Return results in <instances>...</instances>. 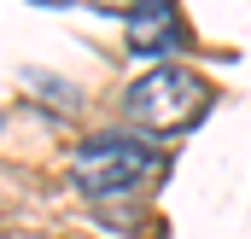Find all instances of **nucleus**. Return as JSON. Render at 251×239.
<instances>
[{"instance_id": "f257e3e1", "label": "nucleus", "mask_w": 251, "mask_h": 239, "mask_svg": "<svg viewBox=\"0 0 251 239\" xmlns=\"http://www.w3.org/2000/svg\"><path fill=\"white\" fill-rule=\"evenodd\" d=\"M158 169V152L152 140L140 134H88L76 152H70V181L88 192V198H123L140 181Z\"/></svg>"}, {"instance_id": "f03ea898", "label": "nucleus", "mask_w": 251, "mask_h": 239, "mask_svg": "<svg viewBox=\"0 0 251 239\" xmlns=\"http://www.w3.org/2000/svg\"><path fill=\"white\" fill-rule=\"evenodd\" d=\"M204 105H210V88L193 70H181V64L146 70L140 82H128V94H123V111L146 134H181V128H193L204 117Z\"/></svg>"}, {"instance_id": "7ed1b4c3", "label": "nucleus", "mask_w": 251, "mask_h": 239, "mask_svg": "<svg viewBox=\"0 0 251 239\" xmlns=\"http://www.w3.org/2000/svg\"><path fill=\"white\" fill-rule=\"evenodd\" d=\"M181 41H187V29H181L176 0H140V6H134V18H128V47H134L140 59L176 53Z\"/></svg>"}, {"instance_id": "20e7f679", "label": "nucleus", "mask_w": 251, "mask_h": 239, "mask_svg": "<svg viewBox=\"0 0 251 239\" xmlns=\"http://www.w3.org/2000/svg\"><path fill=\"white\" fill-rule=\"evenodd\" d=\"M94 6H111V12H123V6H140V0H94Z\"/></svg>"}]
</instances>
